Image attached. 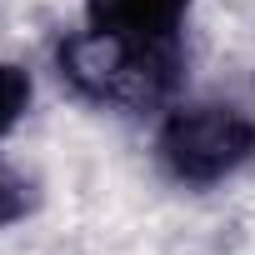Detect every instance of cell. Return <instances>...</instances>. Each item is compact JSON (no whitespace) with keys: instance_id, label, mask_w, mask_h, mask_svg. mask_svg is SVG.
<instances>
[{"instance_id":"3957f363","label":"cell","mask_w":255,"mask_h":255,"mask_svg":"<svg viewBox=\"0 0 255 255\" xmlns=\"http://www.w3.org/2000/svg\"><path fill=\"white\" fill-rule=\"evenodd\" d=\"M25 105H30V75H25L20 65H5V60H0V135L25 115Z\"/></svg>"},{"instance_id":"7a4b0ae2","label":"cell","mask_w":255,"mask_h":255,"mask_svg":"<svg viewBox=\"0 0 255 255\" xmlns=\"http://www.w3.org/2000/svg\"><path fill=\"white\" fill-rule=\"evenodd\" d=\"M85 10H90L95 35L135 50L145 60L170 65V50H175V35H180L190 0H85Z\"/></svg>"},{"instance_id":"6da1fadb","label":"cell","mask_w":255,"mask_h":255,"mask_svg":"<svg viewBox=\"0 0 255 255\" xmlns=\"http://www.w3.org/2000/svg\"><path fill=\"white\" fill-rule=\"evenodd\" d=\"M160 160L180 185H215L255 160V120L240 105H180L160 130Z\"/></svg>"}]
</instances>
